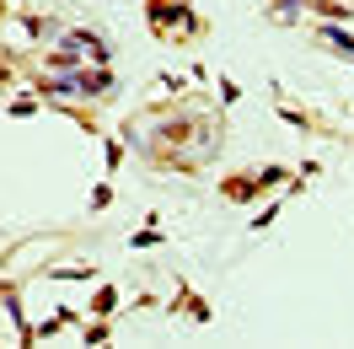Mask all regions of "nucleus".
Instances as JSON below:
<instances>
[{
  "instance_id": "nucleus-1",
  "label": "nucleus",
  "mask_w": 354,
  "mask_h": 349,
  "mask_svg": "<svg viewBox=\"0 0 354 349\" xmlns=\"http://www.w3.org/2000/svg\"><path fill=\"white\" fill-rule=\"evenodd\" d=\"M322 38H328L338 54H354V38H349V33H338V27H322Z\"/></svg>"
}]
</instances>
